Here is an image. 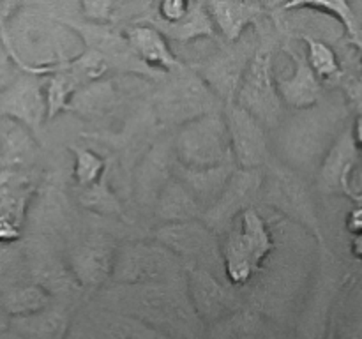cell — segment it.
<instances>
[{
	"label": "cell",
	"mask_w": 362,
	"mask_h": 339,
	"mask_svg": "<svg viewBox=\"0 0 362 339\" xmlns=\"http://www.w3.org/2000/svg\"><path fill=\"white\" fill-rule=\"evenodd\" d=\"M272 249L274 239L264 215L253 207L244 210L240 215V226L228 233L223 247V263L228 281L239 286L250 282Z\"/></svg>",
	"instance_id": "1"
},
{
	"label": "cell",
	"mask_w": 362,
	"mask_h": 339,
	"mask_svg": "<svg viewBox=\"0 0 362 339\" xmlns=\"http://www.w3.org/2000/svg\"><path fill=\"white\" fill-rule=\"evenodd\" d=\"M175 152L184 168L191 172L230 166L233 155L225 115L212 112L180 126Z\"/></svg>",
	"instance_id": "2"
},
{
	"label": "cell",
	"mask_w": 362,
	"mask_h": 339,
	"mask_svg": "<svg viewBox=\"0 0 362 339\" xmlns=\"http://www.w3.org/2000/svg\"><path fill=\"white\" fill-rule=\"evenodd\" d=\"M272 56V46L264 42L255 52L235 95L237 105L251 113L262 126H274L283 112V101L276 87Z\"/></svg>",
	"instance_id": "3"
},
{
	"label": "cell",
	"mask_w": 362,
	"mask_h": 339,
	"mask_svg": "<svg viewBox=\"0 0 362 339\" xmlns=\"http://www.w3.org/2000/svg\"><path fill=\"white\" fill-rule=\"evenodd\" d=\"M0 117L21 124L30 133H37L48 120L45 95V76L23 71L0 92Z\"/></svg>",
	"instance_id": "4"
},
{
	"label": "cell",
	"mask_w": 362,
	"mask_h": 339,
	"mask_svg": "<svg viewBox=\"0 0 362 339\" xmlns=\"http://www.w3.org/2000/svg\"><path fill=\"white\" fill-rule=\"evenodd\" d=\"M214 90L198 74L182 69L180 76L163 92L159 101V113L165 119L179 122L180 126L214 109Z\"/></svg>",
	"instance_id": "5"
},
{
	"label": "cell",
	"mask_w": 362,
	"mask_h": 339,
	"mask_svg": "<svg viewBox=\"0 0 362 339\" xmlns=\"http://www.w3.org/2000/svg\"><path fill=\"white\" fill-rule=\"evenodd\" d=\"M225 120L232 145V155L240 170H262L269 159L264 126L235 101L225 102Z\"/></svg>",
	"instance_id": "6"
},
{
	"label": "cell",
	"mask_w": 362,
	"mask_h": 339,
	"mask_svg": "<svg viewBox=\"0 0 362 339\" xmlns=\"http://www.w3.org/2000/svg\"><path fill=\"white\" fill-rule=\"evenodd\" d=\"M265 175L262 170H233L232 177L226 182L214 203L209 207L205 222L211 230H223L244 210L251 207V200L257 196L264 184Z\"/></svg>",
	"instance_id": "7"
},
{
	"label": "cell",
	"mask_w": 362,
	"mask_h": 339,
	"mask_svg": "<svg viewBox=\"0 0 362 339\" xmlns=\"http://www.w3.org/2000/svg\"><path fill=\"white\" fill-rule=\"evenodd\" d=\"M269 201L283 214L290 215L293 221L300 222L304 228L318 233L317 215L313 203L310 200L304 182L290 170L283 166H272L271 175L267 177Z\"/></svg>",
	"instance_id": "8"
},
{
	"label": "cell",
	"mask_w": 362,
	"mask_h": 339,
	"mask_svg": "<svg viewBox=\"0 0 362 339\" xmlns=\"http://www.w3.org/2000/svg\"><path fill=\"white\" fill-rule=\"evenodd\" d=\"M255 52H250L247 46L237 48L230 44L228 48L221 49L212 55L207 62L202 64L200 78L214 90L216 95H221L225 102L235 101L239 85Z\"/></svg>",
	"instance_id": "9"
},
{
	"label": "cell",
	"mask_w": 362,
	"mask_h": 339,
	"mask_svg": "<svg viewBox=\"0 0 362 339\" xmlns=\"http://www.w3.org/2000/svg\"><path fill=\"white\" fill-rule=\"evenodd\" d=\"M285 52L292 59L293 69L290 76L276 74V87H278L279 97L285 105L299 109L317 105L318 97H320L322 81L311 69L306 52L296 46V42L285 44Z\"/></svg>",
	"instance_id": "10"
},
{
	"label": "cell",
	"mask_w": 362,
	"mask_h": 339,
	"mask_svg": "<svg viewBox=\"0 0 362 339\" xmlns=\"http://www.w3.org/2000/svg\"><path fill=\"white\" fill-rule=\"evenodd\" d=\"M357 161H359V147L354 141L352 129H349L336 140L322 162L320 173H318L320 191L329 194H346L356 200V193L350 186V177Z\"/></svg>",
	"instance_id": "11"
},
{
	"label": "cell",
	"mask_w": 362,
	"mask_h": 339,
	"mask_svg": "<svg viewBox=\"0 0 362 339\" xmlns=\"http://www.w3.org/2000/svg\"><path fill=\"white\" fill-rule=\"evenodd\" d=\"M115 258V247L110 239L92 235L71 254L69 268L81 285L99 286L113 275Z\"/></svg>",
	"instance_id": "12"
},
{
	"label": "cell",
	"mask_w": 362,
	"mask_h": 339,
	"mask_svg": "<svg viewBox=\"0 0 362 339\" xmlns=\"http://www.w3.org/2000/svg\"><path fill=\"white\" fill-rule=\"evenodd\" d=\"M170 267L172 256H166L165 251L136 246L115 260L112 278L119 279L124 285H154L161 282L159 279L168 274Z\"/></svg>",
	"instance_id": "13"
},
{
	"label": "cell",
	"mask_w": 362,
	"mask_h": 339,
	"mask_svg": "<svg viewBox=\"0 0 362 339\" xmlns=\"http://www.w3.org/2000/svg\"><path fill=\"white\" fill-rule=\"evenodd\" d=\"M124 35L138 59L154 73L184 69L182 62H179L175 53L170 48L168 39L152 25L133 23L124 30Z\"/></svg>",
	"instance_id": "14"
},
{
	"label": "cell",
	"mask_w": 362,
	"mask_h": 339,
	"mask_svg": "<svg viewBox=\"0 0 362 339\" xmlns=\"http://www.w3.org/2000/svg\"><path fill=\"white\" fill-rule=\"evenodd\" d=\"M209 14L214 21L216 30L228 44H235L247 27L258 25L267 6L262 2H232V0H214L207 2Z\"/></svg>",
	"instance_id": "15"
},
{
	"label": "cell",
	"mask_w": 362,
	"mask_h": 339,
	"mask_svg": "<svg viewBox=\"0 0 362 339\" xmlns=\"http://www.w3.org/2000/svg\"><path fill=\"white\" fill-rule=\"evenodd\" d=\"M35 193V186L20 170L0 168V215L11 219L18 226L23 225L28 201Z\"/></svg>",
	"instance_id": "16"
},
{
	"label": "cell",
	"mask_w": 362,
	"mask_h": 339,
	"mask_svg": "<svg viewBox=\"0 0 362 339\" xmlns=\"http://www.w3.org/2000/svg\"><path fill=\"white\" fill-rule=\"evenodd\" d=\"M187 282V295L200 318H216L232 307V299L205 268H193Z\"/></svg>",
	"instance_id": "17"
},
{
	"label": "cell",
	"mask_w": 362,
	"mask_h": 339,
	"mask_svg": "<svg viewBox=\"0 0 362 339\" xmlns=\"http://www.w3.org/2000/svg\"><path fill=\"white\" fill-rule=\"evenodd\" d=\"M11 331L20 339H67L69 314L49 306L37 314L13 318Z\"/></svg>",
	"instance_id": "18"
},
{
	"label": "cell",
	"mask_w": 362,
	"mask_h": 339,
	"mask_svg": "<svg viewBox=\"0 0 362 339\" xmlns=\"http://www.w3.org/2000/svg\"><path fill=\"white\" fill-rule=\"evenodd\" d=\"M147 25L158 28L168 41L173 42H191L200 37H216V32H218L209 14L207 2H191L189 13L175 23L151 21Z\"/></svg>",
	"instance_id": "19"
},
{
	"label": "cell",
	"mask_w": 362,
	"mask_h": 339,
	"mask_svg": "<svg viewBox=\"0 0 362 339\" xmlns=\"http://www.w3.org/2000/svg\"><path fill=\"white\" fill-rule=\"evenodd\" d=\"M0 306L7 311L11 318L30 316L52 306V293L41 282L11 286L0 295Z\"/></svg>",
	"instance_id": "20"
},
{
	"label": "cell",
	"mask_w": 362,
	"mask_h": 339,
	"mask_svg": "<svg viewBox=\"0 0 362 339\" xmlns=\"http://www.w3.org/2000/svg\"><path fill=\"white\" fill-rule=\"evenodd\" d=\"M158 239L173 254L202 253L207 247V240H211V230L191 222H175L158 232Z\"/></svg>",
	"instance_id": "21"
},
{
	"label": "cell",
	"mask_w": 362,
	"mask_h": 339,
	"mask_svg": "<svg viewBox=\"0 0 362 339\" xmlns=\"http://www.w3.org/2000/svg\"><path fill=\"white\" fill-rule=\"evenodd\" d=\"M117 102V90L112 81H92L85 85L71 101L67 112H74L81 117L106 115Z\"/></svg>",
	"instance_id": "22"
},
{
	"label": "cell",
	"mask_w": 362,
	"mask_h": 339,
	"mask_svg": "<svg viewBox=\"0 0 362 339\" xmlns=\"http://www.w3.org/2000/svg\"><path fill=\"white\" fill-rule=\"evenodd\" d=\"M279 7L281 9H310L336 18L343 25V30L349 35V41L362 53V25L356 11L349 2H343V0H334V2L315 0V2H288Z\"/></svg>",
	"instance_id": "23"
},
{
	"label": "cell",
	"mask_w": 362,
	"mask_h": 339,
	"mask_svg": "<svg viewBox=\"0 0 362 339\" xmlns=\"http://www.w3.org/2000/svg\"><path fill=\"white\" fill-rule=\"evenodd\" d=\"M101 332L105 339H173L154 325L127 313L105 314Z\"/></svg>",
	"instance_id": "24"
},
{
	"label": "cell",
	"mask_w": 362,
	"mask_h": 339,
	"mask_svg": "<svg viewBox=\"0 0 362 339\" xmlns=\"http://www.w3.org/2000/svg\"><path fill=\"white\" fill-rule=\"evenodd\" d=\"M303 41L306 42L308 62L322 83L324 81H336L343 76L338 55L327 42L317 37H308V35H303Z\"/></svg>",
	"instance_id": "25"
},
{
	"label": "cell",
	"mask_w": 362,
	"mask_h": 339,
	"mask_svg": "<svg viewBox=\"0 0 362 339\" xmlns=\"http://www.w3.org/2000/svg\"><path fill=\"white\" fill-rule=\"evenodd\" d=\"M165 196L161 198V215L168 219L170 225L175 222H189V219L194 218V212L198 210L197 198L191 194L187 187L182 184L175 182L165 189Z\"/></svg>",
	"instance_id": "26"
},
{
	"label": "cell",
	"mask_w": 362,
	"mask_h": 339,
	"mask_svg": "<svg viewBox=\"0 0 362 339\" xmlns=\"http://www.w3.org/2000/svg\"><path fill=\"white\" fill-rule=\"evenodd\" d=\"M71 150L74 154L73 179L80 189H88L103 180L108 168H106V161L98 152L87 147H76V145H73Z\"/></svg>",
	"instance_id": "27"
},
{
	"label": "cell",
	"mask_w": 362,
	"mask_h": 339,
	"mask_svg": "<svg viewBox=\"0 0 362 339\" xmlns=\"http://www.w3.org/2000/svg\"><path fill=\"white\" fill-rule=\"evenodd\" d=\"M105 179L106 175L95 186L83 189V194L80 196L81 203L87 208H90V210L99 212V214H120L119 200L105 186Z\"/></svg>",
	"instance_id": "28"
},
{
	"label": "cell",
	"mask_w": 362,
	"mask_h": 339,
	"mask_svg": "<svg viewBox=\"0 0 362 339\" xmlns=\"http://www.w3.org/2000/svg\"><path fill=\"white\" fill-rule=\"evenodd\" d=\"M21 226L13 222L11 219L0 215V244H11L20 240Z\"/></svg>",
	"instance_id": "29"
},
{
	"label": "cell",
	"mask_w": 362,
	"mask_h": 339,
	"mask_svg": "<svg viewBox=\"0 0 362 339\" xmlns=\"http://www.w3.org/2000/svg\"><path fill=\"white\" fill-rule=\"evenodd\" d=\"M346 97L352 102L354 108L357 109V115L362 113V76L350 80L346 83Z\"/></svg>",
	"instance_id": "30"
},
{
	"label": "cell",
	"mask_w": 362,
	"mask_h": 339,
	"mask_svg": "<svg viewBox=\"0 0 362 339\" xmlns=\"http://www.w3.org/2000/svg\"><path fill=\"white\" fill-rule=\"evenodd\" d=\"M346 228L354 235H361L362 233V203L357 205L354 210H350L349 218H346Z\"/></svg>",
	"instance_id": "31"
},
{
	"label": "cell",
	"mask_w": 362,
	"mask_h": 339,
	"mask_svg": "<svg viewBox=\"0 0 362 339\" xmlns=\"http://www.w3.org/2000/svg\"><path fill=\"white\" fill-rule=\"evenodd\" d=\"M352 136H354V141H356L357 147L362 150V113L361 115H357L356 124H354V127H352Z\"/></svg>",
	"instance_id": "32"
},
{
	"label": "cell",
	"mask_w": 362,
	"mask_h": 339,
	"mask_svg": "<svg viewBox=\"0 0 362 339\" xmlns=\"http://www.w3.org/2000/svg\"><path fill=\"white\" fill-rule=\"evenodd\" d=\"M11 320H13V318H11L9 314H7V311L4 309L2 306H0V332L9 331V328H11Z\"/></svg>",
	"instance_id": "33"
},
{
	"label": "cell",
	"mask_w": 362,
	"mask_h": 339,
	"mask_svg": "<svg viewBox=\"0 0 362 339\" xmlns=\"http://www.w3.org/2000/svg\"><path fill=\"white\" fill-rule=\"evenodd\" d=\"M352 253H354V256L359 258V260L362 261V233H361V235L354 237V240H352Z\"/></svg>",
	"instance_id": "34"
},
{
	"label": "cell",
	"mask_w": 362,
	"mask_h": 339,
	"mask_svg": "<svg viewBox=\"0 0 362 339\" xmlns=\"http://www.w3.org/2000/svg\"><path fill=\"white\" fill-rule=\"evenodd\" d=\"M0 339H20V338H18V335L9 328V331L6 332H0Z\"/></svg>",
	"instance_id": "35"
},
{
	"label": "cell",
	"mask_w": 362,
	"mask_h": 339,
	"mask_svg": "<svg viewBox=\"0 0 362 339\" xmlns=\"http://www.w3.org/2000/svg\"><path fill=\"white\" fill-rule=\"evenodd\" d=\"M4 162V155H2V150H0V165Z\"/></svg>",
	"instance_id": "36"
},
{
	"label": "cell",
	"mask_w": 362,
	"mask_h": 339,
	"mask_svg": "<svg viewBox=\"0 0 362 339\" xmlns=\"http://www.w3.org/2000/svg\"><path fill=\"white\" fill-rule=\"evenodd\" d=\"M357 201H359V203H362V193L359 194V198H357Z\"/></svg>",
	"instance_id": "37"
},
{
	"label": "cell",
	"mask_w": 362,
	"mask_h": 339,
	"mask_svg": "<svg viewBox=\"0 0 362 339\" xmlns=\"http://www.w3.org/2000/svg\"><path fill=\"white\" fill-rule=\"evenodd\" d=\"M345 339H361V338H357V335H352V338H345Z\"/></svg>",
	"instance_id": "38"
}]
</instances>
